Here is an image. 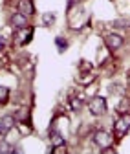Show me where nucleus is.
<instances>
[{
  "mask_svg": "<svg viewBox=\"0 0 130 154\" xmlns=\"http://www.w3.org/2000/svg\"><path fill=\"white\" fill-rule=\"evenodd\" d=\"M81 0H68V11H71V8H75Z\"/></svg>",
  "mask_w": 130,
  "mask_h": 154,
  "instance_id": "18",
  "label": "nucleus"
},
{
  "mask_svg": "<svg viewBox=\"0 0 130 154\" xmlns=\"http://www.w3.org/2000/svg\"><path fill=\"white\" fill-rule=\"evenodd\" d=\"M79 70H81V73H83V72H90V70H92V64L86 63V61H81V63H79Z\"/></svg>",
  "mask_w": 130,
  "mask_h": 154,
  "instance_id": "17",
  "label": "nucleus"
},
{
  "mask_svg": "<svg viewBox=\"0 0 130 154\" xmlns=\"http://www.w3.org/2000/svg\"><path fill=\"white\" fill-rule=\"evenodd\" d=\"M88 110L92 116H95V118H101V116L106 114L108 110V103H106V97H103V95H94L88 103Z\"/></svg>",
  "mask_w": 130,
  "mask_h": 154,
  "instance_id": "2",
  "label": "nucleus"
},
{
  "mask_svg": "<svg viewBox=\"0 0 130 154\" xmlns=\"http://www.w3.org/2000/svg\"><path fill=\"white\" fill-rule=\"evenodd\" d=\"M84 105H86V99H84L83 92H71L70 94V106H71V110L79 112Z\"/></svg>",
  "mask_w": 130,
  "mask_h": 154,
  "instance_id": "7",
  "label": "nucleus"
},
{
  "mask_svg": "<svg viewBox=\"0 0 130 154\" xmlns=\"http://www.w3.org/2000/svg\"><path fill=\"white\" fill-rule=\"evenodd\" d=\"M0 136H2V134H0Z\"/></svg>",
  "mask_w": 130,
  "mask_h": 154,
  "instance_id": "20",
  "label": "nucleus"
},
{
  "mask_svg": "<svg viewBox=\"0 0 130 154\" xmlns=\"http://www.w3.org/2000/svg\"><path fill=\"white\" fill-rule=\"evenodd\" d=\"M50 141H51V147H61V145H66L64 138H62V134L57 132V130H50Z\"/></svg>",
  "mask_w": 130,
  "mask_h": 154,
  "instance_id": "10",
  "label": "nucleus"
},
{
  "mask_svg": "<svg viewBox=\"0 0 130 154\" xmlns=\"http://www.w3.org/2000/svg\"><path fill=\"white\" fill-rule=\"evenodd\" d=\"M104 44L110 51H117L125 46V37L121 33H106L104 35Z\"/></svg>",
  "mask_w": 130,
  "mask_h": 154,
  "instance_id": "3",
  "label": "nucleus"
},
{
  "mask_svg": "<svg viewBox=\"0 0 130 154\" xmlns=\"http://www.w3.org/2000/svg\"><path fill=\"white\" fill-rule=\"evenodd\" d=\"M15 123H17L15 116H2V118H0V134H2V136L9 134L15 128Z\"/></svg>",
  "mask_w": 130,
  "mask_h": 154,
  "instance_id": "8",
  "label": "nucleus"
},
{
  "mask_svg": "<svg viewBox=\"0 0 130 154\" xmlns=\"http://www.w3.org/2000/svg\"><path fill=\"white\" fill-rule=\"evenodd\" d=\"M53 22H55V13H44V17H42V24L46 26V28H50V26H53Z\"/></svg>",
  "mask_w": 130,
  "mask_h": 154,
  "instance_id": "16",
  "label": "nucleus"
},
{
  "mask_svg": "<svg viewBox=\"0 0 130 154\" xmlns=\"http://www.w3.org/2000/svg\"><path fill=\"white\" fill-rule=\"evenodd\" d=\"M94 143L103 150V149H106V147H112V141H114V136L110 132H106V130H95L94 132Z\"/></svg>",
  "mask_w": 130,
  "mask_h": 154,
  "instance_id": "4",
  "label": "nucleus"
},
{
  "mask_svg": "<svg viewBox=\"0 0 130 154\" xmlns=\"http://www.w3.org/2000/svg\"><path fill=\"white\" fill-rule=\"evenodd\" d=\"M130 112V99H121L117 105V114H128Z\"/></svg>",
  "mask_w": 130,
  "mask_h": 154,
  "instance_id": "14",
  "label": "nucleus"
},
{
  "mask_svg": "<svg viewBox=\"0 0 130 154\" xmlns=\"http://www.w3.org/2000/svg\"><path fill=\"white\" fill-rule=\"evenodd\" d=\"M31 38H33V28L29 26H26V28H22V29H18L17 31V37H15V42L18 44V46H26L28 42H31Z\"/></svg>",
  "mask_w": 130,
  "mask_h": 154,
  "instance_id": "5",
  "label": "nucleus"
},
{
  "mask_svg": "<svg viewBox=\"0 0 130 154\" xmlns=\"http://www.w3.org/2000/svg\"><path fill=\"white\" fill-rule=\"evenodd\" d=\"M17 11L24 13L26 17L35 15V4H33V0H18V4H17Z\"/></svg>",
  "mask_w": 130,
  "mask_h": 154,
  "instance_id": "9",
  "label": "nucleus"
},
{
  "mask_svg": "<svg viewBox=\"0 0 130 154\" xmlns=\"http://www.w3.org/2000/svg\"><path fill=\"white\" fill-rule=\"evenodd\" d=\"M9 22H11V26H13L15 29H22V28H26V26L29 24V17H26V15L20 13V11H17V13L11 15Z\"/></svg>",
  "mask_w": 130,
  "mask_h": 154,
  "instance_id": "6",
  "label": "nucleus"
},
{
  "mask_svg": "<svg viewBox=\"0 0 130 154\" xmlns=\"http://www.w3.org/2000/svg\"><path fill=\"white\" fill-rule=\"evenodd\" d=\"M112 26H114L117 31H126V33H130V22L125 20V18H117V20H114Z\"/></svg>",
  "mask_w": 130,
  "mask_h": 154,
  "instance_id": "11",
  "label": "nucleus"
},
{
  "mask_svg": "<svg viewBox=\"0 0 130 154\" xmlns=\"http://www.w3.org/2000/svg\"><path fill=\"white\" fill-rule=\"evenodd\" d=\"M55 46H57V50H59V53H64L66 50H68V41L62 37V35H59V37H55Z\"/></svg>",
  "mask_w": 130,
  "mask_h": 154,
  "instance_id": "13",
  "label": "nucleus"
},
{
  "mask_svg": "<svg viewBox=\"0 0 130 154\" xmlns=\"http://www.w3.org/2000/svg\"><path fill=\"white\" fill-rule=\"evenodd\" d=\"M128 130H130V112L128 114H119L116 123H114V138L117 141L123 140L128 134Z\"/></svg>",
  "mask_w": 130,
  "mask_h": 154,
  "instance_id": "1",
  "label": "nucleus"
},
{
  "mask_svg": "<svg viewBox=\"0 0 130 154\" xmlns=\"http://www.w3.org/2000/svg\"><path fill=\"white\" fill-rule=\"evenodd\" d=\"M8 101H9V88L0 86V105H6Z\"/></svg>",
  "mask_w": 130,
  "mask_h": 154,
  "instance_id": "15",
  "label": "nucleus"
},
{
  "mask_svg": "<svg viewBox=\"0 0 130 154\" xmlns=\"http://www.w3.org/2000/svg\"><path fill=\"white\" fill-rule=\"evenodd\" d=\"M15 119L17 121H22V123H28V119H29V108H26V106L18 108L15 112Z\"/></svg>",
  "mask_w": 130,
  "mask_h": 154,
  "instance_id": "12",
  "label": "nucleus"
},
{
  "mask_svg": "<svg viewBox=\"0 0 130 154\" xmlns=\"http://www.w3.org/2000/svg\"><path fill=\"white\" fill-rule=\"evenodd\" d=\"M6 48V41H4V37L0 35V50H4Z\"/></svg>",
  "mask_w": 130,
  "mask_h": 154,
  "instance_id": "19",
  "label": "nucleus"
}]
</instances>
